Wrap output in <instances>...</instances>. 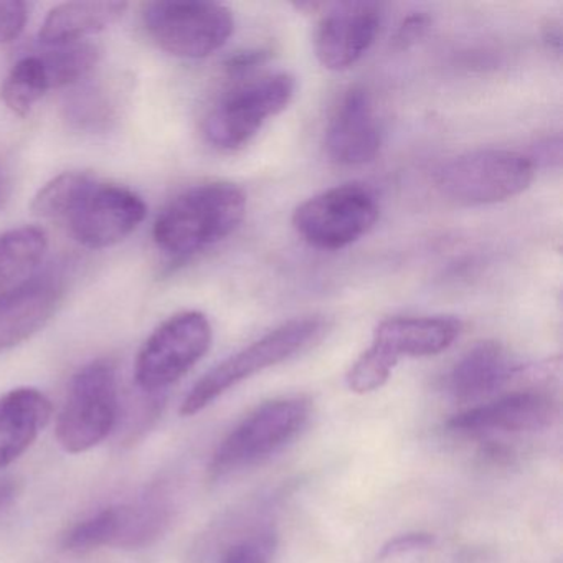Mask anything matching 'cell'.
<instances>
[{"mask_svg":"<svg viewBox=\"0 0 563 563\" xmlns=\"http://www.w3.org/2000/svg\"><path fill=\"white\" fill-rule=\"evenodd\" d=\"M245 212V192L235 184L190 187L170 200L157 217L154 243L169 258H189L232 235Z\"/></svg>","mask_w":563,"mask_h":563,"instance_id":"1","label":"cell"},{"mask_svg":"<svg viewBox=\"0 0 563 563\" xmlns=\"http://www.w3.org/2000/svg\"><path fill=\"white\" fill-rule=\"evenodd\" d=\"M461 322L444 316L391 318L375 329L371 347L352 365L347 385L355 394H371L387 384L404 357H431L456 341Z\"/></svg>","mask_w":563,"mask_h":563,"instance_id":"2","label":"cell"},{"mask_svg":"<svg viewBox=\"0 0 563 563\" xmlns=\"http://www.w3.org/2000/svg\"><path fill=\"white\" fill-rule=\"evenodd\" d=\"M324 332V321L319 318L292 319L273 329L258 341L230 355L207 372L183 401L180 413L194 417L222 397L240 382L275 367L314 344Z\"/></svg>","mask_w":563,"mask_h":563,"instance_id":"3","label":"cell"},{"mask_svg":"<svg viewBox=\"0 0 563 563\" xmlns=\"http://www.w3.org/2000/svg\"><path fill=\"white\" fill-rule=\"evenodd\" d=\"M295 91L296 80L285 71L236 84L207 114L203 124L207 141L222 151L246 146L266 121L288 108Z\"/></svg>","mask_w":563,"mask_h":563,"instance_id":"4","label":"cell"},{"mask_svg":"<svg viewBox=\"0 0 563 563\" xmlns=\"http://www.w3.org/2000/svg\"><path fill=\"white\" fill-rule=\"evenodd\" d=\"M143 22L157 47L187 60L216 54L235 29L229 8L200 0L151 2L144 8Z\"/></svg>","mask_w":563,"mask_h":563,"instance_id":"5","label":"cell"},{"mask_svg":"<svg viewBox=\"0 0 563 563\" xmlns=\"http://www.w3.org/2000/svg\"><path fill=\"white\" fill-rule=\"evenodd\" d=\"M305 398H278L256 407L217 448L210 464L216 477H225L272 456L295 440L309 421Z\"/></svg>","mask_w":563,"mask_h":563,"instance_id":"6","label":"cell"},{"mask_svg":"<svg viewBox=\"0 0 563 563\" xmlns=\"http://www.w3.org/2000/svg\"><path fill=\"white\" fill-rule=\"evenodd\" d=\"M118 374L113 362L101 358L75 374L58 415L57 440L67 453L80 454L107 440L117 424Z\"/></svg>","mask_w":563,"mask_h":563,"instance_id":"7","label":"cell"},{"mask_svg":"<svg viewBox=\"0 0 563 563\" xmlns=\"http://www.w3.org/2000/svg\"><path fill=\"white\" fill-rule=\"evenodd\" d=\"M536 164L516 151L481 150L454 157L441 167L437 184L450 199L489 206L522 194L532 184Z\"/></svg>","mask_w":563,"mask_h":563,"instance_id":"8","label":"cell"},{"mask_svg":"<svg viewBox=\"0 0 563 563\" xmlns=\"http://www.w3.org/2000/svg\"><path fill=\"white\" fill-rule=\"evenodd\" d=\"M377 196L364 184H342L311 197L292 216L298 235L319 250H342L374 229Z\"/></svg>","mask_w":563,"mask_h":563,"instance_id":"9","label":"cell"},{"mask_svg":"<svg viewBox=\"0 0 563 563\" xmlns=\"http://www.w3.org/2000/svg\"><path fill=\"white\" fill-rule=\"evenodd\" d=\"M212 344V325L206 314L186 311L173 316L150 335L136 361V384L156 394L184 377Z\"/></svg>","mask_w":563,"mask_h":563,"instance_id":"10","label":"cell"},{"mask_svg":"<svg viewBox=\"0 0 563 563\" xmlns=\"http://www.w3.org/2000/svg\"><path fill=\"white\" fill-rule=\"evenodd\" d=\"M146 203L133 190L98 183L91 176L64 222L78 243L103 250L128 239L146 219Z\"/></svg>","mask_w":563,"mask_h":563,"instance_id":"11","label":"cell"},{"mask_svg":"<svg viewBox=\"0 0 563 563\" xmlns=\"http://www.w3.org/2000/svg\"><path fill=\"white\" fill-rule=\"evenodd\" d=\"M382 25V5L375 2L334 4L319 22L316 55L332 71L354 67L374 45Z\"/></svg>","mask_w":563,"mask_h":563,"instance_id":"12","label":"cell"},{"mask_svg":"<svg viewBox=\"0 0 563 563\" xmlns=\"http://www.w3.org/2000/svg\"><path fill=\"white\" fill-rule=\"evenodd\" d=\"M559 405L543 390H520L454 415L448 428L461 434L530 433L552 427Z\"/></svg>","mask_w":563,"mask_h":563,"instance_id":"13","label":"cell"},{"mask_svg":"<svg viewBox=\"0 0 563 563\" xmlns=\"http://www.w3.org/2000/svg\"><path fill=\"white\" fill-rule=\"evenodd\" d=\"M64 295V276L58 272L34 275L0 292V352L11 351L42 331L54 318Z\"/></svg>","mask_w":563,"mask_h":563,"instance_id":"14","label":"cell"},{"mask_svg":"<svg viewBox=\"0 0 563 563\" xmlns=\"http://www.w3.org/2000/svg\"><path fill=\"white\" fill-rule=\"evenodd\" d=\"M380 126L367 88L355 85L342 95L325 131L329 157L341 166H362L377 157Z\"/></svg>","mask_w":563,"mask_h":563,"instance_id":"15","label":"cell"},{"mask_svg":"<svg viewBox=\"0 0 563 563\" xmlns=\"http://www.w3.org/2000/svg\"><path fill=\"white\" fill-rule=\"evenodd\" d=\"M51 415V400L37 388H15L0 397V470L34 444Z\"/></svg>","mask_w":563,"mask_h":563,"instance_id":"16","label":"cell"},{"mask_svg":"<svg viewBox=\"0 0 563 563\" xmlns=\"http://www.w3.org/2000/svg\"><path fill=\"white\" fill-rule=\"evenodd\" d=\"M516 372L512 358L499 342H479L454 365L448 390L456 400H477L499 390Z\"/></svg>","mask_w":563,"mask_h":563,"instance_id":"17","label":"cell"},{"mask_svg":"<svg viewBox=\"0 0 563 563\" xmlns=\"http://www.w3.org/2000/svg\"><path fill=\"white\" fill-rule=\"evenodd\" d=\"M126 2H67L52 9L41 29V42L47 47L75 44L117 24Z\"/></svg>","mask_w":563,"mask_h":563,"instance_id":"18","label":"cell"},{"mask_svg":"<svg viewBox=\"0 0 563 563\" xmlns=\"http://www.w3.org/2000/svg\"><path fill=\"white\" fill-rule=\"evenodd\" d=\"M47 246V233L38 227H21L0 235V292L32 278Z\"/></svg>","mask_w":563,"mask_h":563,"instance_id":"19","label":"cell"},{"mask_svg":"<svg viewBox=\"0 0 563 563\" xmlns=\"http://www.w3.org/2000/svg\"><path fill=\"white\" fill-rule=\"evenodd\" d=\"M48 90H51V84H48L47 70H45L41 57L29 55V57L21 58L9 71L2 90H0V97L12 113L25 118L31 114L35 104L45 97Z\"/></svg>","mask_w":563,"mask_h":563,"instance_id":"20","label":"cell"},{"mask_svg":"<svg viewBox=\"0 0 563 563\" xmlns=\"http://www.w3.org/2000/svg\"><path fill=\"white\" fill-rule=\"evenodd\" d=\"M38 57L47 70L52 90V88L80 84L93 70L100 54L91 44L75 42V44L54 45L51 51L44 52Z\"/></svg>","mask_w":563,"mask_h":563,"instance_id":"21","label":"cell"},{"mask_svg":"<svg viewBox=\"0 0 563 563\" xmlns=\"http://www.w3.org/2000/svg\"><path fill=\"white\" fill-rule=\"evenodd\" d=\"M90 177L87 173H65L45 184L32 202L35 216L42 219L65 220Z\"/></svg>","mask_w":563,"mask_h":563,"instance_id":"22","label":"cell"},{"mask_svg":"<svg viewBox=\"0 0 563 563\" xmlns=\"http://www.w3.org/2000/svg\"><path fill=\"white\" fill-rule=\"evenodd\" d=\"M68 117L78 126L101 130L114 117V103L101 88H87L68 101Z\"/></svg>","mask_w":563,"mask_h":563,"instance_id":"23","label":"cell"},{"mask_svg":"<svg viewBox=\"0 0 563 563\" xmlns=\"http://www.w3.org/2000/svg\"><path fill=\"white\" fill-rule=\"evenodd\" d=\"M276 550V533L260 529L236 540L223 553L222 563H272Z\"/></svg>","mask_w":563,"mask_h":563,"instance_id":"24","label":"cell"},{"mask_svg":"<svg viewBox=\"0 0 563 563\" xmlns=\"http://www.w3.org/2000/svg\"><path fill=\"white\" fill-rule=\"evenodd\" d=\"M29 8L19 0H0V45L15 41L27 24Z\"/></svg>","mask_w":563,"mask_h":563,"instance_id":"25","label":"cell"},{"mask_svg":"<svg viewBox=\"0 0 563 563\" xmlns=\"http://www.w3.org/2000/svg\"><path fill=\"white\" fill-rule=\"evenodd\" d=\"M437 539L427 532H410L394 537L380 550V559H395L408 553L421 552L431 549Z\"/></svg>","mask_w":563,"mask_h":563,"instance_id":"26","label":"cell"},{"mask_svg":"<svg viewBox=\"0 0 563 563\" xmlns=\"http://www.w3.org/2000/svg\"><path fill=\"white\" fill-rule=\"evenodd\" d=\"M428 25H430V19L427 15H411V18L405 19L395 35L398 47L407 48L420 41L427 32Z\"/></svg>","mask_w":563,"mask_h":563,"instance_id":"27","label":"cell"},{"mask_svg":"<svg viewBox=\"0 0 563 563\" xmlns=\"http://www.w3.org/2000/svg\"><path fill=\"white\" fill-rule=\"evenodd\" d=\"M18 494V481L11 479V477H4V479H0V512L8 509V507L14 503Z\"/></svg>","mask_w":563,"mask_h":563,"instance_id":"28","label":"cell"},{"mask_svg":"<svg viewBox=\"0 0 563 563\" xmlns=\"http://www.w3.org/2000/svg\"><path fill=\"white\" fill-rule=\"evenodd\" d=\"M9 187H11V180H9L8 170L0 166V206H2L5 197H8Z\"/></svg>","mask_w":563,"mask_h":563,"instance_id":"29","label":"cell"}]
</instances>
